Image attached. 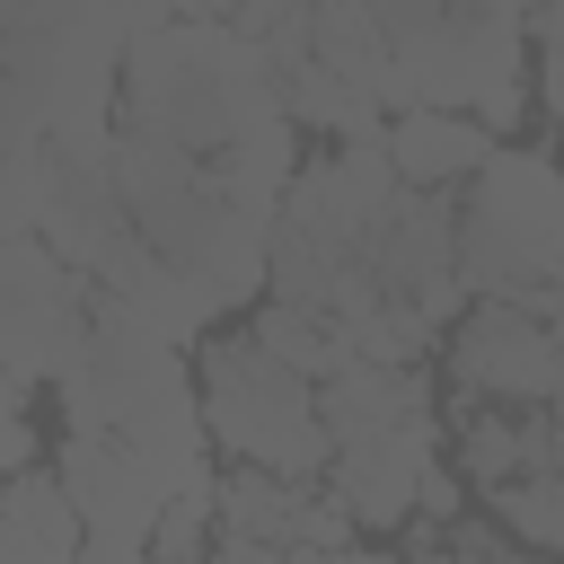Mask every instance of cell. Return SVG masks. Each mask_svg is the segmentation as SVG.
Here are the masks:
<instances>
[{"instance_id": "ac0fdd59", "label": "cell", "mask_w": 564, "mask_h": 564, "mask_svg": "<svg viewBox=\"0 0 564 564\" xmlns=\"http://www.w3.org/2000/svg\"><path fill=\"white\" fill-rule=\"evenodd\" d=\"M529 44H538V97H546V115L564 123V0L529 9Z\"/></svg>"}, {"instance_id": "e0dca14e", "label": "cell", "mask_w": 564, "mask_h": 564, "mask_svg": "<svg viewBox=\"0 0 564 564\" xmlns=\"http://www.w3.org/2000/svg\"><path fill=\"white\" fill-rule=\"evenodd\" d=\"M449 9H458V0H370V18H379V35H388V53L432 44V35L449 26Z\"/></svg>"}, {"instance_id": "9c48e42d", "label": "cell", "mask_w": 564, "mask_h": 564, "mask_svg": "<svg viewBox=\"0 0 564 564\" xmlns=\"http://www.w3.org/2000/svg\"><path fill=\"white\" fill-rule=\"evenodd\" d=\"M317 405H326V432H335V449H352V441H379V432H397V423H423V414H441L432 405V370L423 361H344L335 379H317Z\"/></svg>"}, {"instance_id": "8992f818", "label": "cell", "mask_w": 564, "mask_h": 564, "mask_svg": "<svg viewBox=\"0 0 564 564\" xmlns=\"http://www.w3.org/2000/svg\"><path fill=\"white\" fill-rule=\"evenodd\" d=\"M449 379L476 405H546L555 397V317L520 300H476L449 326Z\"/></svg>"}, {"instance_id": "7c38bea8", "label": "cell", "mask_w": 564, "mask_h": 564, "mask_svg": "<svg viewBox=\"0 0 564 564\" xmlns=\"http://www.w3.org/2000/svg\"><path fill=\"white\" fill-rule=\"evenodd\" d=\"M0 538H26V546H53V555H79L88 546V520L62 485V467H18L9 476V502H0Z\"/></svg>"}, {"instance_id": "d6986e66", "label": "cell", "mask_w": 564, "mask_h": 564, "mask_svg": "<svg viewBox=\"0 0 564 564\" xmlns=\"http://www.w3.org/2000/svg\"><path fill=\"white\" fill-rule=\"evenodd\" d=\"M0 458H9V476H18V467H44V441H35V414H26V405L0 414Z\"/></svg>"}, {"instance_id": "6da1fadb", "label": "cell", "mask_w": 564, "mask_h": 564, "mask_svg": "<svg viewBox=\"0 0 564 564\" xmlns=\"http://www.w3.org/2000/svg\"><path fill=\"white\" fill-rule=\"evenodd\" d=\"M123 115L185 141L194 159H229L247 132L282 123V79H273V53L238 35L229 18H176V26L132 35Z\"/></svg>"}, {"instance_id": "9a60e30c", "label": "cell", "mask_w": 564, "mask_h": 564, "mask_svg": "<svg viewBox=\"0 0 564 564\" xmlns=\"http://www.w3.org/2000/svg\"><path fill=\"white\" fill-rule=\"evenodd\" d=\"M212 546H220V485H194V494H176V502L159 511L150 555H159V564H212Z\"/></svg>"}, {"instance_id": "5bb4252c", "label": "cell", "mask_w": 564, "mask_h": 564, "mask_svg": "<svg viewBox=\"0 0 564 564\" xmlns=\"http://www.w3.org/2000/svg\"><path fill=\"white\" fill-rule=\"evenodd\" d=\"M256 335H264V352H282L291 370H308V379H335L352 352H344V335L317 317V308H291V300H256Z\"/></svg>"}, {"instance_id": "ffe728a7", "label": "cell", "mask_w": 564, "mask_h": 564, "mask_svg": "<svg viewBox=\"0 0 564 564\" xmlns=\"http://www.w3.org/2000/svg\"><path fill=\"white\" fill-rule=\"evenodd\" d=\"M106 9H115L132 35H150V26H176V18H185V0H106Z\"/></svg>"}, {"instance_id": "44dd1931", "label": "cell", "mask_w": 564, "mask_h": 564, "mask_svg": "<svg viewBox=\"0 0 564 564\" xmlns=\"http://www.w3.org/2000/svg\"><path fill=\"white\" fill-rule=\"evenodd\" d=\"M538 317H564V256H555V273H546V291H538Z\"/></svg>"}, {"instance_id": "8fae6325", "label": "cell", "mask_w": 564, "mask_h": 564, "mask_svg": "<svg viewBox=\"0 0 564 564\" xmlns=\"http://www.w3.org/2000/svg\"><path fill=\"white\" fill-rule=\"evenodd\" d=\"M308 485H317V476H282V467H247V458H238V467L220 476V529H229V538H282V546H291Z\"/></svg>"}, {"instance_id": "3957f363", "label": "cell", "mask_w": 564, "mask_h": 564, "mask_svg": "<svg viewBox=\"0 0 564 564\" xmlns=\"http://www.w3.org/2000/svg\"><path fill=\"white\" fill-rule=\"evenodd\" d=\"M564 256V167L546 150H494L458 194V273L476 300L538 308L546 273Z\"/></svg>"}, {"instance_id": "7402d4cb", "label": "cell", "mask_w": 564, "mask_h": 564, "mask_svg": "<svg viewBox=\"0 0 564 564\" xmlns=\"http://www.w3.org/2000/svg\"><path fill=\"white\" fill-rule=\"evenodd\" d=\"M370 564H467V555H449V546H432V555H370Z\"/></svg>"}, {"instance_id": "30bf717a", "label": "cell", "mask_w": 564, "mask_h": 564, "mask_svg": "<svg viewBox=\"0 0 564 564\" xmlns=\"http://www.w3.org/2000/svg\"><path fill=\"white\" fill-rule=\"evenodd\" d=\"M388 150H397V176L405 185H467L502 141L476 123V115H458V106H414V115H397L388 123Z\"/></svg>"}, {"instance_id": "603a6c76", "label": "cell", "mask_w": 564, "mask_h": 564, "mask_svg": "<svg viewBox=\"0 0 564 564\" xmlns=\"http://www.w3.org/2000/svg\"><path fill=\"white\" fill-rule=\"evenodd\" d=\"M502 9H520V18H529V9H546V0H502Z\"/></svg>"}, {"instance_id": "277c9868", "label": "cell", "mask_w": 564, "mask_h": 564, "mask_svg": "<svg viewBox=\"0 0 564 564\" xmlns=\"http://www.w3.org/2000/svg\"><path fill=\"white\" fill-rule=\"evenodd\" d=\"M97 344V273H79L53 238H0V361L9 379H70Z\"/></svg>"}, {"instance_id": "5b68a950", "label": "cell", "mask_w": 564, "mask_h": 564, "mask_svg": "<svg viewBox=\"0 0 564 564\" xmlns=\"http://www.w3.org/2000/svg\"><path fill=\"white\" fill-rule=\"evenodd\" d=\"M370 264H379L388 300L423 308L432 326H458V317L476 308V291H467V273H458V203H449L441 185H405V194L379 212Z\"/></svg>"}, {"instance_id": "7a4b0ae2", "label": "cell", "mask_w": 564, "mask_h": 564, "mask_svg": "<svg viewBox=\"0 0 564 564\" xmlns=\"http://www.w3.org/2000/svg\"><path fill=\"white\" fill-rule=\"evenodd\" d=\"M203 370V414L212 441L247 467H282V476H326L335 467V432L317 405V379L291 370L282 352H264V335H203L194 344Z\"/></svg>"}, {"instance_id": "ba28073f", "label": "cell", "mask_w": 564, "mask_h": 564, "mask_svg": "<svg viewBox=\"0 0 564 564\" xmlns=\"http://www.w3.org/2000/svg\"><path fill=\"white\" fill-rule=\"evenodd\" d=\"M432 467H441V414H423V423H397V432H379V441L335 449L326 485L344 494V511H352L361 529H405V520H414V502H423V476H432Z\"/></svg>"}, {"instance_id": "2e32d148", "label": "cell", "mask_w": 564, "mask_h": 564, "mask_svg": "<svg viewBox=\"0 0 564 564\" xmlns=\"http://www.w3.org/2000/svg\"><path fill=\"white\" fill-rule=\"evenodd\" d=\"M44 176H53V159H44V141H26V150H9V167H0V229H9V238H26V229H44Z\"/></svg>"}, {"instance_id": "4fadbf2b", "label": "cell", "mask_w": 564, "mask_h": 564, "mask_svg": "<svg viewBox=\"0 0 564 564\" xmlns=\"http://www.w3.org/2000/svg\"><path fill=\"white\" fill-rule=\"evenodd\" d=\"M458 476H467L476 494H494V485L529 476V414L458 397Z\"/></svg>"}, {"instance_id": "52a82bcc", "label": "cell", "mask_w": 564, "mask_h": 564, "mask_svg": "<svg viewBox=\"0 0 564 564\" xmlns=\"http://www.w3.org/2000/svg\"><path fill=\"white\" fill-rule=\"evenodd\" d=\"M53 467H62L70 502H79L88 538H141V546H150L159 511L176 502V485L159 476V458H141V449L115 441V432H62Z\"/></svg>"}]
</instances>
